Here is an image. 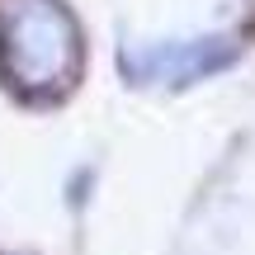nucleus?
<instances>
[{"instance_id": "f257e3e1", "label": "nucleus", "mask_w": 255, "mask_h": 255, "mask_svg": "<svg viewBox=\"0 0 255 255\" xmlns=\"http://www.w3.org/2000/svg\"><path fill=\"white\" fill-rule=\"evenodd\" d=\"M81 66V28L57 0H14L0 43V71L19 95L52 100Z\"/></svg>"}, {"instance_id": "f03ea898", "label": "nucleus", "mask_w": 255, "mask_h": 255, "mask_svg": "<svg viewBox=\"0 0 255 255\" xmlns=\"http://www.w3.org/2000/svg\"><path fill=\"white\" fill-rule=\"evenodd\" d=\"M237 57L227 38H203V43H165V47H123V71L137 85H184L218 71Z\"/></svg>"}]
</instances>
